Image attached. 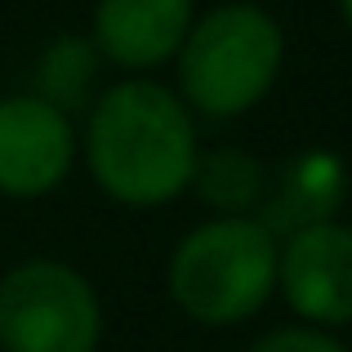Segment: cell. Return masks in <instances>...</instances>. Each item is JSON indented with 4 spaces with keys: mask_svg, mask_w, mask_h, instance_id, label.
Instances as JSON below:
<instances>
[{
    "mask_svg": "<svg viewBox=\"0 0 352 352\" xmlns=\"http://www.w3.org/2000/svg\"><path fill=\"white\" fill-rule=\"evenodd\" d=\"M281 294L303 321L344 326L352 321V228L317 223L303 228L276 250Z\"/></svg>",
    "mask_w": 352,
    "mask_h": 352,
    "instance_id": "5",
    "label": "cell"
},
{
    "mask_svg": "<svg viewBox=\"0 0 352 352\" xmlns=\"http://www.w3.org/2000/svg\"><path fill=\"white\" fill-rule=\"evenodd\" d=\"M98 188L125 206H165L197 174V129L156 80H120L98 98L85 134Z\"/></svg>",
    "mask_w": 352,
    "mask_h": 352,
    "instance_id": "1",
    "label": "cell"
},
{
    "mask_svg": "<svg viewBox=\"0 0 352 352\" xmlns=\"http://www.w3.org/2000/svg\"><path fill=\"white\" fill-rule=\"evenodd\" d=\"M98 335H103V312L80 272L36 258L0 281L5 352H94Z\"/></svg>",
    "mask_w": 352,
    "mask_h": 352,
    "instance_id": "4",
    "label": "cell"
},
{
    "mask_svg": "<svg viewBox=\"0 0 352 352\" xmlns=\"http://www.w3.org/2000/svg\"><path fill=\"white\" fill-rule=\"evenodd\" d=\"M72 125L45 98L18 94L0 103V192L5 197H45L58 188L72 165Z\"/></svg>",
    "mask_w": 352,
    "mask_h": 352,
    "instance_id": "6",
    "label": "cell"
},
{
    "mask_svg": "<svg viewBox=\"0 0 352 352\" xmlns=\"http://www.w3.org/2000/svg\"><path fill=\"white\" fill-rule=\"evenodd\" d=\"M339 9H344V18H348V27H352V0H339Z\"/></svg>",
    "mask_w": 352,
    "mask_h": 352,
    "instance_id": "12",
    "label": "cell"
},
{
    "mask_svg": "<svg viewBox=\"0 0 352 352\" xmlns=\"http://www.w3.org/2000/svg\"><path fill=\"white\" fill-rule=\"evenodd\" d=\"M281 27L258 5H219L179 50L183 94L206 116H241L272 89L281 72Z\"/></svg>",
    "mask_w": 352,
    "mask_h": 352,
    "instance_id": "3",
    "label": "cell"
},
{
    "mask_svg": "<svg viewBox=\"0 0 352 352\" xmlns=\"http://www.w3.org/2000/svg\"><path fill=\"white\" fill-rule=\"evenodd\" d=\"M250 352H348L339 339L321 335V330H303V326H290V330H272L263 335Z\"/></svg>",
    "mask_w": 352,
    "mask_h": 352,
    "instance_id": "11",
    "label": "cell"
},
{
    "mask_svg": "<svg viewBox=\"0 0 352 352\" xmlns=\"http://www.w3.org/2000/svg\"><path fill=\"white\" fill-rule=\"evenodd\" d=\"M276 285V236L254 219H214L170 258V294L192 321L232 326L254 317Z\"/></svg>",
    "mask_w": 352,
    "mask_h": 352,
    "instance_id": "2",
    "label": "cell"
},
{
    "mask_svg": "<svg viewBox=\"0 0 352 352\" xmlns=\"http://www.w3.org/2000/svg\"><path fill=\"white\" fill-rule=\"evenodd\" d=\"M192 183H197L201 201H210L214 210H228L232 219H241V210L258 206L263 192H267L263 165H258L250 152H241V147H219V152L206 156V161H197Z\"/></svg>",
    "mask_w": 352,
    "mask_h": 352,
    "instance_id": "9",
    "label": "cell"
},
{
    "mask_svg": "<svg viewBox=\"0 0 352 352\" xmlns=\"http://www.w3.org/2000/svg\"><path fill=\"white\" fill-rule=\"evenodd\" d=\"M192 0H98L94 45L120 67H156L183 50Z\"/></svg>",
    "mask_w": 352,
    "mask_h": 352,
    "instance_id": "7",
    "label": "cell"
},
{
    "mask_svg": "<svg viewBox=\"0 0 352 352\" xmlns=\"http://www.w3.org/2000/svg\"><path fill=\"white\" fill-rule=\"evenodd\" d=\"M344 165L326 152H303V156H290L276 174L272 197L263 201L254 223H263L267 232H303V228H317V223H330V214L339 210L344 201Z\"/></svg>",
    "mask_w": 352,
    "mask_h": 352,
    "instance_id": "8",
    "label": "cell"
},
{
    "mask_svg": "<svg viewBox=\"0 0 352 352\" xmlns=\"http://www.w3.org/2000/svg\"><path fill=\"white\" fill-rule=\"evenodd\" d=\"M85 76H89V50L76 36L58 41L50 50V58H45V67H41V85H45V94H50L45 103L63 112V103H72V98L85 89Z\"/></svg>",
    "mask_w": 352,
    "mask_h": 352,
    "instance_id": "10",
    "label": "cell"
}]
</instances>
